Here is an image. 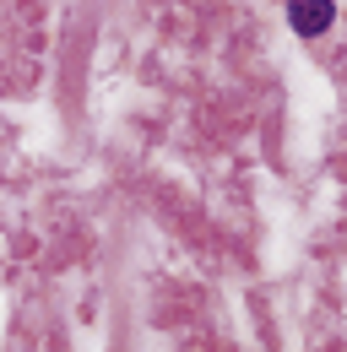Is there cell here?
I'll return each instance as SVG.
<instances>
[{
	"instance_id": "6da1fadb",
	"label": "cell",
	"mask_w": 347,
	"mask_h": 352,
	"mask_svg": "<svg viewBox=\"0 0 347 352\" xmlns=\"http://www.w3.org/2000/svg\"><path fill=\"white\" fill-rule=\"evenodd\" d=\"M337 22V0H288V28L299 38H320Z\"/></svg>"
}]
</instances>
